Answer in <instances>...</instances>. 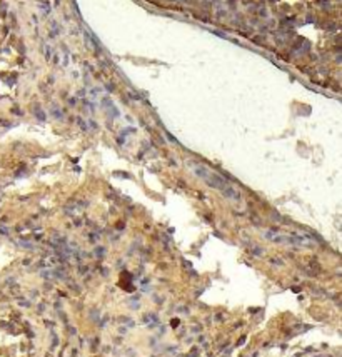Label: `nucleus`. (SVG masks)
<instances>
[{"instance_id": "f257e3e1", "label": "nucleus", "mask_w": 342, "mask_h": 357, "mask_svg": "<svg viewBox=\"0 0 342 357\" xmlns=\"http://www.w3.org/2000/svg\"><path fill=\"white\" fill-rule=\"evenodd\" d=\"M190 167H192V170H194V174H197L199 177L202 179L205 184H209L210 187H214V189H217L219 192H222L226 197L234 199V200H239V199H240V194L235 190V187H232L227 180H224L220 175H217L215 172L210 170V169L204 167L200 164H190Z\"/></svg>"}]
</instances>
